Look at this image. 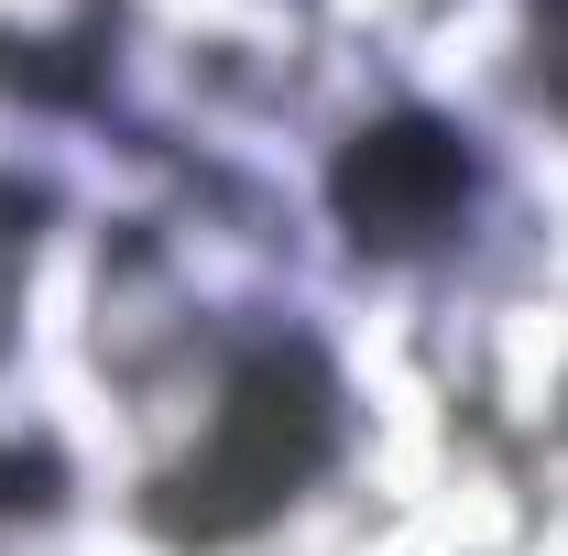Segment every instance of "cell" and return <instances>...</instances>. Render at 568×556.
Here are the masks:
<instances>
[{
    "mask_svg": "<svg viewBox=\"0 0 568 556\" xmlns=\"http://www.w3.org/2000/svg\"><path fill=\"white\" fill-rule=\"evenodd\" d=\"M317 459H328V371H317L306 349H274V360H252V371L230 382L209 447L164 481L153 513H164L175 535H241V524H263Z\"/></svg>",
    "mask_w": 568,
    "mask_h": 556,
    "instance_id": "obj_1",
    "label": "cell"
},
{
    "mask_svg": "<svg viewBox=\"0 0 568 556\" xmlns=\"http://www.w3.org/2000/svg\"><path fill=\"white\" fill-rule=\"evenodd\" d=\"M328 197H339V218H351V240L416 251V240H437V229L459 218L470 153H459V132H437V121H372V132L339 153Z\"/></svg>",
    "mask_w": 568,
    "mask_h": 556,
    "instance_id": "obj_2",
    "label": "cell"
},
{
    "mask_svg": "<svg viewBox=\"0 0 568 556\" xmlns=\"http://www.w3.org/2000/svg\"><path fill=\"white\" fill-rule=\"evenodd\" d=\"M547 33H558V55H568V0H547Z\"/></svg>",
    "mask_w": 568,
    "mask_h": 556,
    "instance_id": "obj_3",
    "label": "cell"
}]
</instances>
